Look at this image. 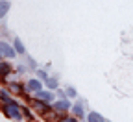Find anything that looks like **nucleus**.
Returning a JSON list of instances; mask_svg holds the SVG:
<instances>
[{"label": "nucleus", "mask_w": 133, "mask_h": 122, "mask_svg": "<svg viewBox=\"0 0 133 122\" xmlns=\"http://www.w3.org/2000/svg\"><path fill=\"white\" fill-rule=\"evenodd\" d=\"M37 74H39V78H41V80H48V78H46V72H44V70H37Z\"/></svg>", "instance_id": "15"}, {"label": "nucleus", "mask_w": 133, "mask_h": 122, "mask_svg": "<svg viewBox=\"0 0 133 122\" xmlns=\"http://www.w3.org/2000/svg\"><path fill=\"white\" fill-rule=\"evenodd\" d=\"M9 6H11V4L8 2V0H2V2H0V19H4V17H6Z\"/></svg>", "instance_id": "6"}, {"label": "nucleus", "mask_w": 133, "mask_h": 122, "mask_svg": "<svg viewBox=\"0 0 133 122\" xmlns=\"http://www.w3.org/2000/svg\"><path fill=\"white\" fill-rule=\"evenodd\" d=\"M22 113H24V117H26V118H28V120H30V118H31V115H30V111H28V109H24V107H22Z\"/></svg>", "instance_id": "17"}, {"label": "nucleus", "mask_w": 133, "mask_h": 122, "mask_svg": "<svg viewBox=\"0 0 133 122\" xmlns=\"http://www.w3.org/2000/svg\"><path fill=\"white\" fill-rule=\"evenodd\" d=\"M15 50L19 52V54H24V44L21 43V39H15Z\"/></svg>", "instance_id": "10"}, {"label": "nucleus", "mask_w": 133, "mask_h": 122, "mask_svg": "<svg viewBox=\"0 0 133 122\" xmlns=\"http://www.w3.org/2000/svg\"><path fill=\"white\" fill-rule=\"evenodd\" d=\"M33 106H35V107H37V109H39L41 113H44V111H48V109H46V106H44V104H41L39 100H35V102H33Z\"/></svg>", "instance_id": "12"}, {"label": "nucleus", "mask_w": 133, "mask_h": 122, "mask_svg": "<svg viewBox=\"0 0 133 122\" xmlns=\"http://www.w3.org/2000/svg\"><path fill=\"white\" fill-rule=\"evenodd\" d=\"M74 115H76L78 118H81V117H83V107L79 106V104H76V106H74Z\"/></svg>", "instance_id": "11"}, {"label": "nucleus", "mask_w": 133, "mask_h": 122, "mask_svg": "<svg viewBox=\"0 0 133 122\" xmlns=\"http://www.w3.org/2000/svg\"><path fill=\"white\" fill-rule=\"evenodd\" d=\"M87 118H89V122H104V118L100 117L98 113H94V111H92V113H91V115H89Z\"/></svg>", "instance_id": "8"}, {"label": "nucleus", "mask_w": 133, "mask_h": 122, "mask_svg": "<svg viewBox=\"0 0 133 122\" xmlns=\"http://www.w3.org/2000/svg\"><path fill=\"white\" fill-rule=\"evenodd\" d=\"M104 122H107V120H104Z\"/></svg>", "instance_id": "19"}, {"label": "nucleus", "mask_w": 133, "mask_h": 122, "mask_svg": "<svg viewBox=\"0 0 133 122\" xmlns=\"http://www.w3.org/2000/svg\"><path fill=\"white\" fill-rule=\"evenodd\" d=\"M0 100H2L4 104H11V102H13V100H11V96H9L6 91H0Z\"/></svg>", "instance_id": "9"}, {"label": "nucleus", "mask_w": 133, "mask_h": 122, "mask_svg": "<svg viewBox=\"0 0 133 122\" xmlns=\"http://www.w3.org/2000/svg\"><path fill=\"white\" fill-rule=\"evenodd\" d=\"M26 89L31 91V93H39V91H43V83L39 80H30L28 85H26Z\"/></svg>", "instance_id": "4"}, {"label": "nucleus", "mask_w": 133, "mask_h": 122, "mask_svg": "<svg viewBox=\"0 0 133 122\" xmlns=\"http://www.w3.org/2000/svg\"><path fill=\"white\" fill-rule=\"evenodd\" d=\"M63 122H76V118H69V120H63Z\"/></svg>", "instance_id": "18"}, {"label": "nucleus", "mask_w": 133, "mask_h": 122, "mask_svg": "<svg viewBox=\"0 0 133 122\" xmlns=\"http://www.w3.org/2000/svg\"><path fill=\"white\" fill-rule=\"evenodd\" d=\"M4 113L15 120H21V113H22V107L19 106L17 102H11V104H6L4 106Z\"/></svg>", "instance_id": "1"}, {"label": "nucleus", "mask_w": 133, "mask_h": 122, "mask_svg": "<svg viewBox=\"0 0 133 122\" xmlns=\"http://www.w3.org/2000/svg\"><path fill=\"white\" fill-rule=\"evenodd\" d=\"M46 85L50 87V89H56V87H57V81H56V78H48V80H46Z\"/></svg>", "instance_id": "14"}, {"label": "nucleus", "mask_w": 133, "mask_h": 122, "mask_svg": "<svg viewBox=\"0 0 133 122\" xmlns=\"http://www.w3.org/2000/svg\"><path fill=\"white\" fill-rule=\"evenodd\" d=\"M9 91H11V93H21L22 89H21L19 83H9Z\"/></svg>", "instance_id": "13"}, {"label": "nucleus", "mask_w": 133, "mask_h": 122, "mask_svg": "<svg viewBox=\"0 0 133 122\" xmlns=\"http://www.w3.org/2000/svg\"><path fill=\"white\" fill-rule=\"evenodd\" d=\"M54 107H56L57 111H66V109H70V102L66 100V98H63V100H59V102H54Z\"/></svg>", "instance_id": "5"}, {"label": "nucleus", "mask_w": 133, "mask_h": 122, "mask_svg": "<svg viewBox=\"0 0 133 122\" xmlns=\"http://www.w3.org/2000/svg\"><path fill=\"white\" fill-rule=\"evenodd\" d=\"M66 94H69V96H76V91L72 89V87H69V89H66Z\"/></svg>", "instance_id": "16"}, {"label": "nucleus", "mask_w": 133, "mask_h": 122, "mask_svg": "<svg viewBox=\"0 0 133 122\" xmlns=\"http://www.w3.org/2000/svg\"><path fill=\"white\" fill-rule=\"evenodd\" d=\"M11 72V67L8 63H0V76H8Z\"/></svg>", "instance_id": "7"}, {"label": "nucleus", "mask_w": 133, "mask_h": 122, "mask_svg": "<svg viewBox=\"0 0 133 122\" xmlns=\"http://www.w3.org/2000/svg\"><path fill=\"white\" fill-rule=\"evenodd\" d=\"M15 52H17V50H13L8 43H0V54H2V56H6V57H15Z\"/></svg>", "instance_id": "2"}, {"label": "nucleus", "mask_w": 133, "mask_h": 122, "mask_svg": "<svg viewBox=\"0 0 133 122\" xmlns=\"http://www.w3.org/2000/svg\"><path fill=\"white\" fill-rule=\"evenodd\" d=\"M35 94H37L39 100H44L46 104H50V102H54V100H56V96H54L52 91H39V93H35Z\"/></svg>", "instance_id": "3"}]
</instances>
